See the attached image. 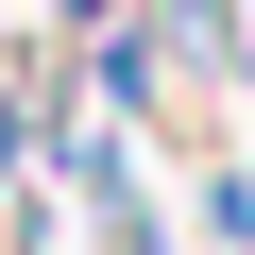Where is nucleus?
I'll use <instances>...</instances> for the list:
<instances>
[{"label": "nucleus", "instance_id": "1", "mask_svg": "<svg viewBox=\"0 0 255 255\" xmlns=\"http://www.w3.org/2000/svg\"><path fill=\"white\" fill-rule=\"evenodd\" d=\"M17 153H34V102H0V187H17Z\"/></svg>", "mask_w": 255, "mask_h": 255}, {"label": "nucleus", "instance_id": "2", "mask_svg": "<svg viewBox=\"0 0 255 255\" xmlns=\"http://www.w3.org/2000/svg\"><path fill=\"white\" fill-rule=\"evenodd\" d=\"M68 17H85V34H119V0H68Z\"/></svg>", "mask_w": 255, "mask_h": 255}]
</instances>
